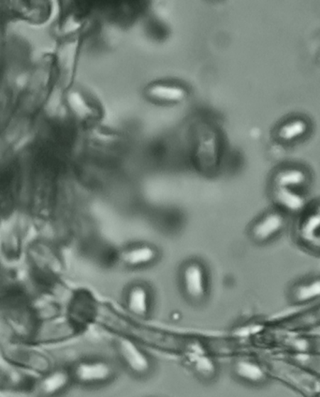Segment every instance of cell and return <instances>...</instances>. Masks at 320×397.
<instances>
[{
    "label": "cell",
    "instance_id": "cell-10",
    "mask_svg": "<svg viewBox=\"0 0 320 397\" xmlns=\"http://www.w3.org/2000/svg\"><path fill=\"white\" fill-rule=\"evenodd\" d=\"M280 223L277 216H269L256 223L252 229V235L256 240H263L269 236L270 232L275 231Z\"/></svg>",
    "mask_w": 320,
    "mask_h": 397
},
{
    "label": "cell",
    "instance_id": "cell-13",
    "mask_svg": "<svg viewBox=\"0 0 320 397\" xmlns=\"http://www.w3.org/2000/svg\"><path fill=\"white\" fill-rule=\"evenodd\" d=\"M304 181V175L297 170H292L284 173L283 175L279 176V184L287 186V185H298Z\"/></svg>",
    "mask_w": 320,
    "mask_h": 397
},
{
    "label": "cell",
    "instance_id": "cell-4",
    "mask_svg": "<svg viewBox=\"0 0 320 397\" xmlns=\"http://www.w3.org/2000/svg\"><path fill=\"white\" fill-rule=\"evenodd\" d=\"M160 258V252L151 244H135L120 253V260L131 269L145 268L154 264Z\"/></svg>",
    "mask_w": 320,
    "mask_h": 397
},
{
    "label": "cell",
    "instance_id": "cell-14",
    "mask_svg": "<svg viewBox=\"0 0 320 397\" xmlns=\"http://www.w3.org/2000/svg\"><path fill=\"white\" fill-rule=\"evenodd\" d=\"M278 196L279 199L281 200V202H283V204L286 205L287 207L293 208V210L301 208L302 203H304L299 196L287 190H281Z\"/></svg>",
    "mask_w": 320,
    "mask_h": 397
},
{
    "label": "cell",
    "instance_id": "cell-7",
    "mask_svg": "<svg viewBox=\"0 0 320 397\" xmlns=\"http://www.w3.org/2000/svg\"><path fill=\"white\" fill-rule=\"evenodd\" d=\"M72 379V375H69L66 372L53 373V374L47 376L40 383V392L47 396L57 395L58 393L62 392L69 386Z\"/></svg>",
    "mask_w": 320,
    "mask_h": 397
},
{
    "label": "cell",
    "instance_id": "cell-12",
    "mask_svg": "<svg viewBox=\"0 0 320 397\" xmlns=\"http://www.w3.org/2000/svg\"><path fill=\"white\" fill-rule=\"evenodd\" d=\"M69 102L72 110L78 115L79 117H87L92 115V107L87 104L86 100L77 92L70 93L69 95Z\"/></svg>",
    "mask_w": 320,
    "mask_h": 397
},
{
    "label": "cell",
    "instance_id": "cell-5",
    "mask_svg": "<svg viewBox=\"0 0 320 397\" xmlns=\"http://www.w3.org/2000/svg\"><path fill=\"white\" fill-rule=\"evenodd\" d=\"M126 307L138 317H146L152 310V293L145 284H134L126 293Z\"/></svg>",
    "mask_w": 320,
    "mask_h": 397
},
{
    "label": "cell",
    "instance_id": "cell-3",
    "mask_svg": "<svg viewBox=\"0 0 320 397\" xmlns=\"http://www.w3.org/2000/svg\"><path fill=\"white\" fill-rule=\"evenodd\" d=\"M120 358L128 367L129 371L136 376L148 375L152 369V363L145 353L131 341L127 339L120 340L118 343Z\"/></svg>",
    "mask_w": 320,
    "mask_h": 397
},
{
    "label": "cell",
    "instance_id": "cell-2",
    "mask_svg": "<svg viewBox=\"0 0 320 397\" xmlns=\"http://www.w3.org/2000/svg\"><path fill=\"white\" fill-rule=\"evenodd\" d=\"M116 371L111 364L105 361H82L75 366L72 378L78 383L95 386L106 384L114 378Z\"/></svg>",
    "mask_w": 320,
    "mask_h": 397
},
{
    "label": "cell",
    "instance_id": "cell-11",
    "mask_svg": "<svg viewBox=\"0 0 320 397\" xmlns=\"http://www.w3.org/2000/svg\"><path fill=\"white\" fill-rule=\"evenodd\" d=\"M307 127V125L302 120H295V122L287 123L279 130V137L284 140L295 139L304 134Z\"/></svg>",
    "mask_w": 320,
    "mask_h": 397
},
{
    "label": "cell",
    "instance_id": "cell-8",
    "mask_svg": "<svg viewBox=\"0 0 320 397\" xmlns=\"http://www.w3.org/2000/svg\"><path fill=\"white\" fill-rule=\"evenodd\" d=\"M235 374L243 381L258 383L265 379V375L260 366L249 361H239L235 364Z\"/></svg>",
    "mask_w": 320,
    "mask_h": 397
},
{
    "label": "cell",
    "instance_id": "cell-9",
    "mask_svg": "<svg viewBox=\"0 0 320 397\" xmlns=\"http://www.w3.org/2000/svg\"><path fill=\"white\" fill-rule=\"evenodd\" d=\"M285 381H289L293 386L297 387L301 391H304L308 393L312 392L314 395L318 393L320 385V379L315 378L312 375L298 374V373H293V375L287 374L282 375Z\"/></svg>",
    "mask_w": 320,
    "mask_h": 397
},
{
    "label": "cell",
    "instance_id": "cell-1",
    "mask_svg": "<svg viewBox=\"0 0 320 397\" xmlns=\"http://www.w3.org/2000/svg\"><path fill=\"white\" fill-rule=\"evenodd\" d=\"M180 285L182 292L189 301L194 304L204 302L209 291L206 268L201 261H187L180 270Z\"/></svg>",
    "mask_w": 320,
    "mask_h": 397
},
{
    "label": "cell",
    "instance_id": "cell-6",
    "mask_svg": "<svg viewBox=\"0 0 320 397\" xmlns=\"http://www.w3.org/2000/svg\"><path fill=\"white\" fill-rule=\"evenodd\" d=\"M146 96L152 101L162 104H177L187 97V90L180 85L170 82H158L146 88Z\"/></svg>",
    "mask_w": 320,
    "mask_h": 397
}]
</instances>
